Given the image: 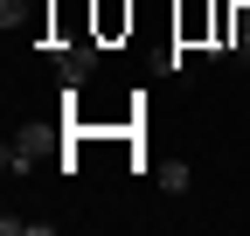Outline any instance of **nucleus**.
Listing matches in <instances>:
<instances>
[{
	"instance_id": "f257e3e1",
	"label": "nucleus",
	"mask_w": 250,
	"mask_h": 236,
	"mask_svg": "<svg viewBox=\"0 0 250 236\" xmlns=\"http://www.w3.org/2000/svg\"><path fill=\"white\" fill-rule=\"evenodd\" d=\"M90 63H98V49H90V42L56 49V70H62V83H83V77H90Z\"/></svg>"
},
{
	"instance_id": "f03ea898",
	"label": "nucleus",
	"mask_w": 250,
	"mask_h": 236,
	"mask_svg": "<svg viewBox=\"0 0 250 236\" xmlns=\"http://www.w3.org/2000/svg\"><path fill=\"white\" fill-rule=\"evenodd\" d=\"M153 181H160L167 195H188V188H195V167H188V160H160V167H153Z\"/></svg>"
}]
</instances>
